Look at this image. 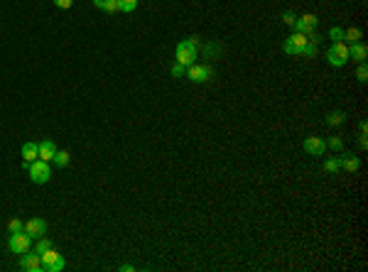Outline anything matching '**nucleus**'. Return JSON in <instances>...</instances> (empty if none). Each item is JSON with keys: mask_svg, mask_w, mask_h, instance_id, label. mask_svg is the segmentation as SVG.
Here are the masks:
<instances>
[{"mask_svg": "<svg viewBox=\"0 0 368 272\" xmlns=\"http://www.w3.org/2000/svg\"><path fill=\"white\" fill-rule=\"evenodd\" d=\"M197 44H199L197 37H189V40L179 42V44H177V62L184 64V67L197 64Z\"/></svg>", "mask_w": 368, "mask_h": 272, "instance_id": "1", "label": "nucleus"}, {"mask_svg": "<svg viewBox=\"0 0 368 272\" xmlns=\"http://www.w3.org/2000/svg\"><path fill=\"white\" fill-rule=\"evenodd\" d=\"M54 5L62 8V10H69L71 5H74V0H54Z\"/></svg>", "mask_w": 368, "mask_h": 272, "instance_id": "31", "label": "nucleus"}, {"mask_svg": "<svg viewBox=\"0 0 368 272\" xmlns=\"http://www.w3.org/2000/svg\"><path fill=\"white\" fill-rule=\"evenodd\" d=\"M25 233H27L32 240L42 238L44 233H47V221H44V218H29L27 223H25Z\"/></svg>", "mask_w": 368, "mask_h": 272, "instance_id": "8", "label": "nucleus"}, {"mask_svg": "<svg viewBox=\"0 0 368 272\" xmlns=\"http://www.w3.org/2000/svg\"><path fill=\"white\" fill-rule=\"evenodd\" d=\"M339 169H341V160H339V157H329V160L324 162V172H326V174H336Z\"/></svg>", "mask_w": 368, "mask_h": 272, "instance_id": "18", "label": "nucleus"}, {"mask_svg": "<svg viewBox=\"0 0 368 272\" xmlns=\"http://www.w3.org/2000/svg\"><path fill=\"white\" fill-rule=\"evenodd\" d=\"M366 56H368V47L363 42L349 44V59H354V62H366Z\"/></svg>", "mask_w": 368, "mask_h": 272, "instance_id": "12", "label": "nucleus"}, {"mask_svg": "<svg viewBox=\"0 0 368 272\" xmlns=\"http://www.w3.org/2000/svg\"><path fill=\"white\" fill-rule=\"evenodd\" d=\"M40 258H42V265H44V267H47V265H52V262H57V260L62 258V255H59V253H57V250H54V248H49V250H47V253H42ZM42 272H44V270H42Z\"/></svg>", "mask_w": 368, "mask_h": 272, "instance_id": "20", "label": "nucleus"}, {"mask_svg": "<svg viewBox=\"0 0 368 272\" xmlns=\"http://www.w3.org/2000/svg\"><path fill=\"white\" fill-rule=\"evenodd\" d=\"M52 160H54V164H57V167H67V164L71 162V155L67 150H57Z\"/></svg>", "mask_w": 368, "mask_h": 272, "instance_id": "19", "label": "nucleus"}, {"mask_svg": "<svg viewBox=\"0 0 368 272\" xmlns=\"http://www.w3.org/2000/svg\"><path fill=\"white\" fill-rule=\"evenodd\" d=\"M94 5H96L99 10H103V13H108V15L118 13V0H94Z\"/></svg>", "mask_w": 368, "mask_h": 272, "instance_id": "15", "label": "nucleus"}, {"mask_svg": "<svg viewBox=\"0 0 368 272\" xmlns=\"http://www.w3.org/2000/svg\"><path fill=\"white\" fill-rule=\"evenodd\" d=\"M346 3H351V0H346Z\"/></svg>", "mask_w": 368, "mask_h": 272, "instance_id": "34", "label": "nucleus"}, {"mask_svg": "<svg viewBox=\"0 0 368 272\" xmlns=\"http://www.w3.org/2000/svg\"><path fill=\"white\" fill-rule=\"evenodd\" d=\"M302 56H307V59H314V56H317V44L307 42V47L302 49Z\"/></svg>", "mask_w": 368, "mask_h": 272, "instance_id": "25", "label": "nucleus"}, {"mask_svg": "<svg viewBox=\"0 0 368 272\" xmlns=\"http://www.w3.org/2000/svg\"><path fill=\"white\" fill-rule=\"evenodd\" d=\"M20 270H25V272H40V270H44V265H42V258L37 255V253H22V258H20Z\"/></svg>", "mask_w": 368, "mask_h": 272, "instance_id": "7", "label": "nucleus"}, {"mask_svg": "<svg viewBox=\"0 0 368 272\" xmlns=\"http://www.w3.org/2000/svg\"><path fill=\"white\" fill-rule=\"evenodd\" d=\"M8 231H10V233H20V231H25V223H22L20 218H13V221L8 223Z\"/></svg>", "mask_w": 368, "mask_h": 272, "instance_id": "24", "label": "nucleus"}, {"mask_svg": "<svg viewBox=\"0 0 368 272\" xmlns=\"http://www.w3.org/2000/svg\"><path fill=\"white\" fill-rule=\"evenodd\" d=\"M329 37H331V42H344V29H341V27H331V29H329Z\"/></svg>", "mask_w": 368, "mask_h": 272, "instance_id": "27", "label": "nucleus"}, {"mask_svg": "<svg viewBox=\"0 0 368 272\" xmlns=\"http://www.w3.org/2000/svg\"><path fill=\"white\" fill-rule=\"evenodd\" d=\"M187 76L194 83H206L209 79H213V69L209 64H192L187 67Z\"/></svg>", "mask_w": 368, "mask_h": 272, "instance_id": "6", "label": "nucleus"}, {"mask_svg": "<svg viewBox=\"0 0 368 272\" xmlns=\"http://www.w3.org/2000/svg\"><path fill=\"white\" fill-rule=\"evenodd\" d=\"M344 120H346V113H344V110H331V113H326V125H341Z\"/></svg>", "mask_w": 368, "mask_h": 272, "instance_id": "17", "label": "nucleus"}, {"mask_svg": "<svg viewBox=\"0 0 368 272\" xmlns=\"http://www.w3.org/2000/svg\"><path fill=\"white\" fill-rule=\"evenodd\" d=\"M52 248V240H47V238H37V245H35V253L37 255H42V253H47Z\"/></svg>", "mask_w": 368, "mask_h": 272, "instance_id": "23", "label": "nucleus"}, {"mask_svg": "<svg viewBox=\"0 0 368 272\" xmlns=\"http://www.w3.org/2000/svg\"><path fill=\"white\" fill-rule=\"evenodd\" d=\"M326 147H331V150H344V140H341V137H331V140L326 142Z\"/></svg>", "mask_w": 368, "mask_h": 272, "instance_id": "28", "label": "nucleus"}, {"mask_svg": "<svg viewBox=\"0 0 368 272\" xmlns=\"http://www.w3.org/2000/svg\"><path fill=\"white\" fill-rule=\"evenodd\" d=\"M304 152L312 157H322L326 152V142L322 137H304Z\"/></svg>", "mask_w": 368, "mask_h": 272, "instance_id": "10", "label": "nucleus"}, {"mask_svg": "<svg viewBox=\"0 0 368 272\" xmlns=\"http://www.w3.org/2000/svg\"><path fill=\"white\" fill-rule=\"evenodd\" d=\"M29 245H32V238H29L25 231L10 233V238H8V248L13 250L15 255H22V253H27Z\"/></svg>", "mask_w": 368, "mask_h": 272, "instance_id": "5", "label": "nucleus"}, {"mask_svg": "<svg viewBox=\"0 0 368 272\" xmlns=\"http://www.w3.org/2000/svg\"><path fill=\"white\" fill-rule=\"evenodd\" d=\"M326 62L331 67H346L349 64V44L344 42H331V47L326 49Z\"/></svg>", "mask_w": 368, "mask_h": 272, "instance_id": "2", "label": "nucleus"}, {"mask_svg": "<svg viewBox=\"0 0 368 272\" xmlns=\"http://www.w3.org/2000/svg\"><path fill=\"white\" fill-rule=\"evenodd\" d=\"M184 74H187V67H184V64H179V62H177V64L172 67V76H174V79H179V76H184Z\"/></svg>", "mask_w": 368, "mask_h": 272, "instance_id": "29", "label": "nucleus"}, {"mask_svg": "<svg viewBox=\"0 0 368 272\" xmlns=\"http://www.w3.org/2000/svg\"><path fill=\"white\" fill-rule=\"evenodd\" d=\"M35 160H40V147H37V142H25V145H22V162H25V167L32 164Z\"/></svg>", "mask_w": 368, "mask_h": 272, "instance_id": "11", "label": "nucleus"}, {"mask_svg": "<svg viewBox=\"0 0 368 272\" xmlns=\"http://www.w3.org/2000/svg\"><path fill=\"white\" fill-rule=\"evenodd\" d=\"M317 15H312V13H307V15H302V17H297L295 20V32H302V35H310V32H314V27H317Z\"/></svg>", "mask_w": 368, "mask_h": 272, "instance_id": "9", "label": "nucleus"}, {"mask_svg": "<svg viewBox=\"0 0 368 272\" xmlns=\"http://www.w3.org/2000/svg\"><path fill=\"white\" fill-rule=\"evenodd\" d=\"M339 160H341V169H346V172H358V167H361V160L354 157V155H344Z\"/></svg>", "mask_w": 368, "mask_h": 272, "instance_id": "14", "label": "nucleus"}, {"mask_svg": "<svg viewBox=\"0 0 368 272\" xmlns=\"http://www.w3.org/2000/svg\"><path fill=\"white\" fill-rule=\"evenodd\" d=\"M361 37H363V32H361L358 27L344 29V44H354V42H361Z\"/></svg>", "mask_w": 368, "mask_h": 272, "instance_id": "16", "label": "nucleus"}, {"mask_svg": "<svg viewBox=\"0 0 368 272\" xmlns=\"http://www.w3.org/2000/svg\"><path fill=\"white\" fill-rule=\"evenodd\" d=\"M358 133L363 137H368V123L366 120H361V125H358Z\"/></svg>", "mask_w": 368, "mask_h": 272, "instance_id": "32", "label": "nucleus"}, {"mask_svg": "<svg viewBox=\"0 0 368 272\" xmlns=\"http://www.w3.org/2000/svg\"><path fill=\"white\" fill-rule=\"evenodd\" d=\"M62 270H64V258H59L57 262H52V265L44 267V272H62Z\"/></svg>", "mask_w": 368, "mask_h": 272, "instance_id": "26", "label": "nucleus"}, {"mask_svg": "<svg viewBox=\"0 0 368 272\" xmlns=\"http://www.w3.org/2000/svg\"><path fill=\"white\" fill-rule=\"evenodd\" d=\"M27 172H29V179L35 184H47L52 179V169H49V162L44 160H35L32 164H27Z\"/></svg>", "mask_w": 368, "mask_h": 272, "instance_id": "3", "label": "nucleus"}, {"mask_svg": "<svg viewBox=\"0 0 368 272\" xmlns=\"http://www.w3.org/2000/svg\"><path fill=\"white\" fill-rule=\"evenodd\" d=\"M356 79H358L361 83L368 81V67H366V62H358V69H356Z\"/></svg>", "mask_w": 368, "mask_h": 272, "instance_id": "22", "label": "nucleus"}, {"mask_svg": "<svg viewBox=\"0 0 368 272\" xmlns=\"http://www.w3.org/2000/svg\"><path fill=\"white\" fill-rule=\"evenodd\" d=\"M307 35H302V32H292L287 40H285V44H283V49H285V54H290V56H302V49L307 47Z\"/></svg>", "mask_w": 368, "mask_h": 272, "instance_id": "4", "label": "nucleus"}, {"mask_svg": "<svg viewBox=\"0 0 368 272\" xmlns=\"http://www.w3.org/2000/svg\"><path fill=\"white\" fill-rule=\"evenodd\" d=\"M40 147V160H44V162H49L52 157H54V152H57V145H54V140H49V137H44L42 142L37 145Z\"/></svg>", "mask_w": 368, "mask_h": 272, "instance_id": "13", "label": "nucleus"}, {"mask_svg": "<svg viewBox=\"0 0 368 272\" xmlns=\"http://www.w3.org/2000/svg\"><path fill=\"white\" fill-rule=\"evenodd\" d=\"M133 270H135L133 265H120V272H133Z\"/></svg>", "mask_w": 368, "mask_h": 272, "instance_id": "33", "label": "nucleus"}, {"mask_svg": "<svg viewBox=\"0 0 368 272\" xmlns=\"http://www.w3.org/2000/svg\"><path fill=\"white\" fill-rule=\"evenodd\" d=\"M283 20H285V25H290V27H292V25H295V20H297V15L290 13V10H285V13H283Z\"/></svg>", "mask_w": 368, "mask_h": 272, "instance_id": "30", "label": "nucleus"}, {"mask_svg": "<svg viewBox=\"0 0 368 272\" xmlns=\"http://www.w3.org/2000/svg\"><path fill=\"white\" fill-rule=\"evenodd\" d=\"M138 8V0H118V10L120 13H133Z\"/></svg>", "mask_w": 368, "mask_h": 272, "instance_id": "21", "label": "nucleus"}]
</instances>
